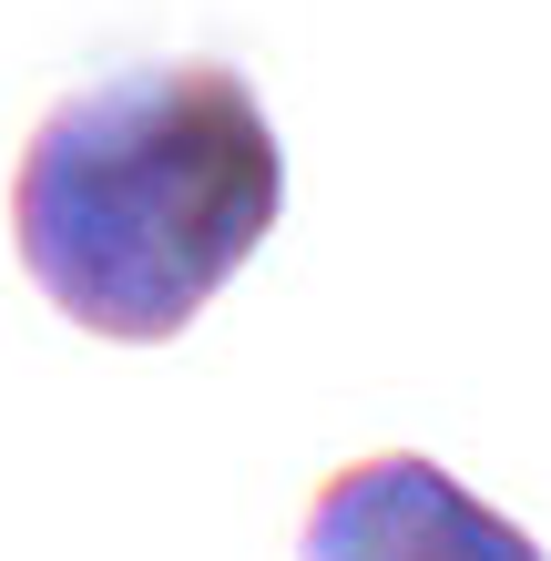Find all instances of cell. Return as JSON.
<instances>
[{
    "mask_svg": "<svg viewBox=\"0 0 551 561\" xmlns=\"http://www.w3.org/2000/svg\"><path fill=\"white\" fill-rule=\"evenodd\" d=\"M286 153L245 72L123 61L61 92L11 184L31 286L113 347H164L276 236Z\"/></svg>",
    "mask_w": 551,
    "mask_h": 561,
    "instance_id": "6da1fadb",
    "label": "cell"
},
{
    "mask_svg": "<svg viewBox=\"0 0 551 561\" xmlns=\"http://www.w3.org/2000/svg\"><path fill=\"white\" fill-rule=\"evenodd\" d=\"M297 561H551L510 511L418 449H378L307 501Z\"/></svg>",
    "mask_w": 551,
    "mask_h": 561,
    "instance_id": "7a4b0ae2",
    "label": "cell"
}]
</instances>
